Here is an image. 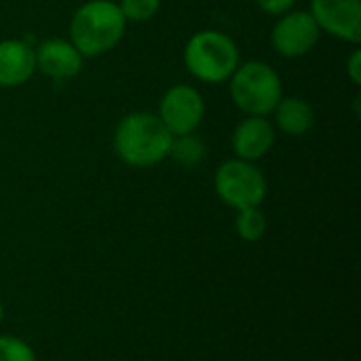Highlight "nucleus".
<instances>
[{"instance_id": "obj_19", "label": "nucleus", "mask_w": 361, "mask_h": 361, "mask_svg": "<svg viewBox=\"0 0 361 361\" xmlns=\"http://www.w3.org/2000/svg\"><path fill=\"white\" fill-rule=\"evenodd\" d=\"M4 317H6V313H4V305H2V300H0V328H2V324H4Z\"/></svg>"}, {"instance_id": "obj_16", "label": "nucleus", "mask_w": 361, "mask_h": 361, "mask_svg": "<svg viewBox=\"0 0 361 361\" xmlns=\"http://www.w3.org/2000/svg\"><path fill=\"white\" fill-rule=\"evenodd\" d=\"M127 23H144L157 17L161 11V0H116Z\"/></svg>"}, {"instance_id": "obj_10", "label": "nucleus", "mask_w": 361, "mask_h": 361, "mask_svg": "<svg viewBox=\"0 0 361 361\" xmlns=\"http://www.w3.org/2000/svg\"><path fill=\"white\" fill-rule=\"evenodd\" d=\"M277 142V129L269 116H243L231 135V148L237 159L258 163Z\"/></svg>"}, {"instance_id": "obj_2", "label": "nucleus", "mask_w": 361, "mask_h": 361, "mask_svg": "<svg viewBox=\"0 0 361 361\" xmlns=\"http://www.w3.org/2000/svg\"><path fill=\"white\" fill-rule=\"evenodd\" d=\"M127 19L116 0H87L70 17L68 40L87 57L112 51L125 36Z\"/></svg>"}, {"instance_id": "obj_15", "label": "nucleus", "mask_w": 361, "mask_h": 361, "mask_svg": "<svg viewBox=\"0 0 361 361\" xmlns=\"http://www.w3.org/2000/svg\"><path fill=\"white\" fill-rule=\"evenodd\" d=\"M0 361H38V353L25 338L0 334Z\"/></svg>"}, {"instance_id": "obj_12", "label": "nucleus", "mask_w": 361, "mask_h": 361, "mask_svg": "<svg viewBox=\"0 0 361 361\" xmlns=\"http://www.w3.org/2000/svg\"><path fill=\"white\" fill-rule=\"evenodd\" d=\"M271 121L277 131L290 137H300L311 131L315 125V110L313 106L298 95H283L275 110L271 112Z\"/></svg>"}, {"instance_id": "obj_6", "label": "nucleus", "mask_w": 361, "mask_h": 361, "mask_svg": "<svg viewBox=\"0 0 361 361\" xmlns=\"http://www.w3.org/2000/svg\"><path fill=\"white\" fill-rule=\"evenodd\" d=\"M322 34L324 32L311 13L294 6L292 11L275 17L271 27V47L286 59H298L317 47Z\"/></svg>"}, {"instance_id": "obj_13", "label": "nucleus", "mask_w": 361, "mask_h": 361, "mask_svg": "<svg viewBox=\"0 0 361 361\" xmlns=\"http://www.w3.org/2000/svg\"><path fill=\"white\" fill-rule=\"evenodd\" d=\"M205 157H207V146L197 135V131L186 135H173L167 159L176 161L184 169H195L205 161Z\"/></svg>"}, {"instance_id": "obj_3", "label": "nucleus", "mask_w": 361, "mask_h": 361, "mask_svg": "<svg viewBox=\"0 0 361 361\" xmlns=\"http://www.w3.org/2000/svg\"><path fill=\"white\" fill-rule=\"evenodd\" d=\"M184 66L192 78L205 85H220L231 78V74L241 63V53L237 42L222 30H199L195 32L182 53Z\"/></svg>"}, {"instance_id": "obj_8", "label": "nucleus", "mask_w": 361, "mask_h": 361, "mask_svg": "<svg viewBox=\"0 0 361 361\" xmlns=\"http://www.w3.org/2000/svg\"><path fill=\"white\" fill-rule=\"evenodd\" d=\"M309 13L332 38L353 47L361 42V0H311Z\"/></svg>"}, {"instance_id": "obj_9", "label": "nucleus", "mask_w": 361, "mask_h": 361, "mask_svg": "<svg viewBox=\"0 0 361 361\" xmlns=\"http://www.w3.org/2000/svg\"><path fill=\"white\" fill-rule=\"evenodd\" d=\"M36 72L51 80H70L80 74L85 57L68 38H47L34 44Z\"/></svg>"}, {"instance_id": "obj_17", "label": "nucleus", "mask_w": 361, "mask_h": 361, "mask_svg": "<svg viewBox=\"0 0 361 361\" xmlns=\"http://www.w3.org/2000/svg\"><path fill=\"white\" fill-rule=\"evenodd\" d=\"M256 6L271 17H279L296 6V0H256Z\"/></svg>"}, {"instance_id": "obj_7", "label": "nucleus", "mask_w": 361, "mask_h": 361, "mask_svg": "<svg viewBox=\"0 0 361 361\" xmlns=\"http://www.w3.org/2000/svg\"><path fill=\"white\" fill-rule=\"evenodd\" d=\"M205 112L207 106L203 93L192 85L180 82L163 93L157 116L171 135H186L195 133L201 127Z\"/></svg>"}, {"instance_id": "obj_18", "label": "nucleus", "mask_w": 361, "mask_h": 361, "mask_svg": "<svg viewBox=\"0 0 361 361\" xmlns=\"http://www.w3.org/2000/svg\"><path fill=\"white\" fill-rule=\"evenodd\" d=\"M345 68H347V76H349L351 85H353V87H361V51H360V44H355V47H353L351 55H349V57H347V61H345Z\"/></svg>"}, {"instance_id": "obj_1", "label": "nucleus", "mask_w": 361, "mask_h": 361, "mask_svg": "<svg viewBox=\"0 0 361 361\" xmlns=\"http://www.w3.org/2000/svg\"><path fill=\"white\" fill-rule=\"evenodd\" d=\"M173 135L161 123L157 112L135 110L125 114L112 135L114 154L129 167L146 169L169 157Z\"/></svg>"}, {"instance_id": "obj_11", "label": "nucleus", "mask_w": 361, "mask_h": 361, "mask_svg": "<svg viewBox=\"0 0 361 361\" xmlns=\"http://www.w3.org/2000/svg\"><path fill=\"white\" fill-rule=\"evenodd\" d=\"M36 72L34 44L23 38L0 40V87L15 89L25 85Z\"/></svg>"}, {"instance_id": "obj_4", "label": "nucleus", "mask_w": 361, "mask_h": 361, "mask_svg": "<svg viewBox=\"0 0 361 361\" xmlns=\"http://www.w3.org/2000/svg\"><path fill=\"white\" fill-rule=\"evenodd\" d=\"M228 93L243 116H271L283 97V82L277 70L260 59H247L231 74Z\"/></svg>"}, {"instance_id": "obj_5", "label": "nucleus", "mask_w": 361, "mask_h": 361, "mask_svg": "<svg viewBox=\"0 0 361 361\" xmlns=\"http://www.w3.org/2000/svg\"><path fill=\"white\" fill-rule=\"evenodd\" d=\"M214 190L226 207L241 212L262 207L269 195V182L256 163L233 157L218 165L214 173Z\"/></svg>"}, {"instance_id": "obj_14", "label": "nucleus", "mask_w": 361, "mask_h": 361, "mask_svg": "<svg viewBox=\"0 0 361 361\" xmlns=\"http://www.w3.org/2000/svg\"><path fill=\"white\" fill-rule=\"evenodd\" d=\"M269 231V218L262 207H250L235 212V233L245 243H258Z\"/></svg>"}]
</instances>
